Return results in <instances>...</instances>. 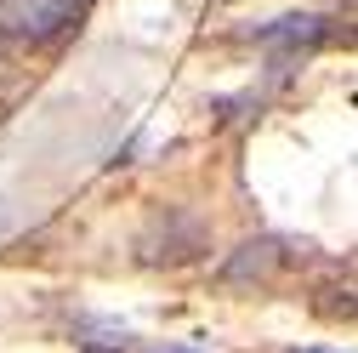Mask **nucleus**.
I'll list each match as a JSON object with an SVG mask.
<instances>
[{"instance_id": "20e7f679", "label": "nucleus", "mask_w": 358, "mask_h": 353, "mask_svg": "<svg viewBox=\"0 0 358 353\" xmlns=\"http://www.w3.org/2000/svg\"><path fill=\"white\" fill-rule=\"evenodd\" d=\"M250 40L256 46H279V52H307V46H324L330 29H324V18H273V23L250 29Z\"/></svg>"}, {"instance_id": "39448f33", "label": "nucleus", "mask_w": 358, "mask_h": 353, "mask_svg": "<svg viewBox=\"0 0 358 353\" xmlns=\"http://www.w3.org/2000/svg\"><path fill=\"white\" fill-rule=\"evenodd\" d=\"M74 342H80L85 353H137L131 331H120V325H103V319H74Z\"/></svg>"}, {"instance_id": "f257e3e1", "label": "nucleus", "mask_w": 358, "mask_h": 353, "mask_svg": "<svg viewBox=\"0 0 358 353\" xmlns=\"http://www.w3.org/2000/svg\"><path fill=\"white\" fill-rule=\"evenodd\" d=\"M296 268V245L273 240V234H262V240H245L228 262H222V285H273L279 274Z\"/></svg>"}, {"instance_id": "0eeeda50", "label": "nucleus", "mask_w": 358, "mask_h": 353, "mask_svg": "<svg viewBox=\"0 0 358 353\" xmlns=\"http://www.w3.org/2000/svg\"><path fill=\"white\" fill-rule=\"evenodd\" d=\"M296 353H341V347H296Z\"/></svg>"}, {"instance_id": "423d86ee", "label": "nucleus", "mask_w": 358, "mask_h": 353, "mask_svg": "<svg viewBox=\"0 0 358 353\" xmlns=\"http://www.w3.org/2000/svg\"><path fill=\"white\" fill-rule=\"evenodd\" d=\"M6 40H23L17 34V0H0V46H6Z\"/></svg>"}, {"instance_id": "f03ea898", "label": "nucleus", "mask_w": 358, "mask_h": 353, "mask_svg": "<svg viewBox=\"0 0 358 353\" xmlns=\"http://www.w3.org/2000/svg\"><path fill=\"white\" fill-rule=\"evenodd\" d=\"M85 12H92V0H17V34L29 46H52L69 29H80Z\"/></svg>"}, {"instance_id": "7ed1b4c3", "label": "nucleus", "mask_w": 358, "mask_h": 353, "mask_svg": "<svg viewBox=\"0 0 358 353\" xmlns=\"http://www.w3.org/2000/svg\"><path fill=\"white\" fill-rule=\"evenodd\" d=\"M199 251H205V228L176 211H165L154 223V234H143V262H171L176 268V262H194Z\"/></svg>"}]
</instances>
